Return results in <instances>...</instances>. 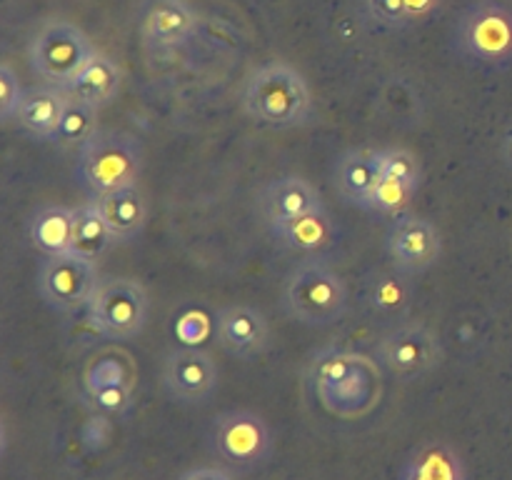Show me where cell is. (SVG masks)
Instances as JSON below:
<instances>
[{
  "mask_svg": "<svg viewBox=\"0 0 512 480\" xmlns=\"http://www.w3.org/2000/svg\"><path fill=\"white\" fill-rule=\"evenodd\" d=\"M210 450L215 458L233 470H255L273 455V433L263 415L253 410H225L210 425Z\"/></svg>",
  "mask_w": 512,
  "mask_h": 480,
  "instance_id": "52a82bcc",
  "label": "cell"
},
{
  "mask_svg": "<svg viewBox=\"0 0 512 480\" xmlns=\"http://www.w3.org/2000/svg\"><path fill=\"white\" fill-rule=\"evenodd\" d=\"M440 3L443 0H405V28H413V25L433 18Z\"/></svg>",
  "mask_w": 512,
  "mask_h": 480,
  "instance_id": "1f68e13d",
  "label": "cell"
},
{
  "mask_svg": "<svg viewBox=\"0 0 512 480\" xmlns=\"http://www.w3.org/2000/svg\"><path fill=\"white\" fill-rule=\"evenodd\" d=\"M98 113L100 110L93 108V105L68 98L63 118H60L58 130H55L53 135V143L63 145V148H83V145L100 130Z\"/></svg>",
  "mask_w": 512,
  "mask_h": 480,
  "instance_id": "d4e9b609",
  "label": "cell"
},
{
  "mask_svg": "<svg viewBox=\"0 0 512 480\" xmlns=\"http://www.w3.org/2000/svg\"><path fill=\"white\" fill-rule=\"evenodd\" d=\"M98 283V263L75 253L45 255L38 270V293L55 313L70 315L88 308Z\"/></svg>",
  "mask_w": 512,
  "mask_h": 480,
  "instance_id": "30bf717a",
  "label": "cell"
},
{
  "mask_svg": "<svg viewBox=\"0 0 512 480\" xmlns=\"http://www.w3.org/2000/svg\"><path fill=\"white\" fill-rule=\"evenodd\" d=\"M215 335L233 358H258L270 345V325L253 305H228L215 315Z\"/></svg>",
  "mask_w": 512,
  "mask_h": 480,
  "instance_id": "5bb4252c",
  "label": "cell"
},
{
  "mask_svg": "<svg viewBox=\"0 0 512 480\" xmlns=\"http://www.w3.org/2000/svg\"><path fill=\"white\" fill-rule=\"evenodd\" d=\"M198 25L200 15L190 0H148L138 20L140 40L155 53L183 48L198 33Z\"/></svg>",
  "mask_w": 512,
  "mask_h": 480,
  "instance_id": "4fadbf2b",
  "label": "cell"
},
{
  "mask_svg": "<svg viewBox=\"0 0 512 480\" xmlns=\"http://www.w3.org/2000/svg\"><path fill=\"white\" fill-rule=\"evenodd\" d=\"M23 95H25V88L20 85V78L13 70V65L10 63L0 65V115H3V120L15 118Z\"/></svg>",
  "mask_w": 512,
  "mask_h": 480,
  "instance_id": "f546056e",
  "label": "cell"
},
{
  "mask_svg": "<svg viewBox=\"0 0 512 480\" xmlns=\"http://www.w3.org/2000/svg\"><path fill=\"white\" fill-rule=\"evenodd\" d=\"M365 308L383 323H403L413 308V283L410 275L393 268H378L365 280Z\"/></svg>",
  "mask_w": 512,
  "mask_h": 480,
  "instance_id": "2e32d148",
  "label": "cell"
},
{
  "mask_svg": "<svg viewBox=\"0 0 512 480\" xmlns=\"http://www.w3.org/2000/svg\"><path fill=\"white\" fill-rule=\"evenodd\" d=\"M320 208H325L320 190L310 180H305L303 175L273 178L258 195V210L268 228L288 223V220Z\"/></svg>",
  "mask_w": 512,
  "mask_h": 480,
  "instance_id": "9a60e30c",
  "label": "cell"
},
{
  "mask_svg": "<svg viewBox=\"0 0 512 480\" xmlns=\"http://www.w3.org/2000/svg\"><path fill=\"white\" fill-rule=\"evenodd\" d=\"M335 188L343 195L348 203L365 208L373 195L375 185L380 183V168H378V150L368 148H353L338 155L333 168Z\"/></svg>",
  "mask_w": 512,
  "mask_h": 480,
  "instance_id": "ac0fdd59",
  "label": "cell"
},
{
  "mask_svg": "<svg viewBox=\"0 0 512 480\" xmlns=\"http://www.w3.org/2000/svg\"><path fill=\"white\" fill-rule=\"evenodd\" d=\"M180 480H233L225 468H215V465H200V468L188 470L180 475Z\"/></svg>",
  "mask_w": 512,
  "mask_h": 480,
  "instance_id": "d6a6232c",
  "label": "cell"
},
{
  "mask_svg": "<svg viewBox=\"0 0 512 480\" xmlns=\"http://www.w3.org/2000/svg\"><path fill=\"white\" fill-rule=\"evenodd\" d=\"M270 233L283 248L303 255H323L335 243V223L328 208L313 210V213H305L300 218L288 220V223L273 225Z\"/></svg>",
  "mask_w": 512,
  "mask_h": 480,
  "instance_id": "d6986e66",
  "label": "cell"
},
{
  "mask_svg": "<svg viewBox=\"0 0 512 480\" xmlns=\"http://www.w3.org/2000/svg\"><path fill=\"white\" fill-rule=\"evenodd\" d=\"M243 108L263 128H303L313 118V90L298 68L273 60L245 78Z\"/></svg>",
  "mask_w": 512,
  "mask_h": 480,
  "instance_id": "7a4b0ae2",
  "label": "cell"
},
{
  "mask_svg": "<svg viewBox=\"0 0 512 480\" xmlns=\"http://www.w3.org/2000/svg\"><path fill=\"white\" fill-rule=\"evenodd\" d=\"M218 365L208 350L195 345L173 348L163 358V388L180 405H205L218 390Z\"/></svg>",
  "mask_w": 512,
  "mask_h": 480,
  "instance_id": "8fae6325",
  "label": "cell"
},
{
  "mask_svg": "<svg viewBox=\"0 0 512 480\" xmlns=\"http://www.w3.org/2000/svg\"><path fill=\"white\" fill-rule=\"evenodd\" d=\"M90 203L103 215V220L108 223L110 233L115 235L118 243L133 240L145 228V223H148V200H145L138 183L110 190V193L103 195H95Z\"/></svg>",
  "mask_w": 512,
  "mask_h": 480,
  "instance_id": "e0dca14e",
  "label": "cell"
},
{
  "mask_svg": "<svg viewBox=\"0 0 512 480\" xmlns=\"http://www.w3.org/2000/svg\"><path fill=\"white\" fill-rule=\"evenodd\" d=\"M373 358L398 380H415L438 368L445 358L440 335L418 320H403L378 338Z\"/></svg>",
  "mask_w": 512,
  "mask_h": 480,
  "instance_id": "9c48e42d",
  "label": "cell"
},
{
  "mask_svg": "<svg viewBox=\"0 0 512 480\" xmlns=\"http://www.w3.org/2000/svg\"><path fill=\"white\" fill-rule=\"evenodd\" d=\"M283 308L308 328H328L348 310V285L330 265L310 260L290 270L285 278Z\"/></svg>",
  "mask_w": 512,
  "mask_h": 480,
  "instance_id": "277c9868",
  "label": "cell"
},
{
  "mask_svg": "<svg viewBox=\"0 0 512 480\" xmlns=\"http://www.w3.org/2000/svg\"><path fill=\"white\" fill-rule=\"evenodd\" d=\"M140 173H143V145L123 130L100 128L78 150L75 175L90 198L135 185Z\"/></svg>",
  "mask_w": 512,
  "mask_h": 480,
  "instance_id": "3957f363",
  "label": "cell"
},
{
  "mask_svg": "<svg viewBox=\"0 0 512 480\" xmlns=\"http://www.w3.org/2000/svg\"><path fill=\"white\" fill-rule=\"evenodd\" d=\"M378 168L380 178L395 180V183L405 185H420V160L413 150L408 148H385L378 150Z\"/></svg>",
  "mask_w": 512,
  "mask_h": 480,
  "instance_id": "4316f807",
  "label": "cell"
},
{
  "mask_svg": "<svg viewBox=\"0 0 512 480\" xmlns=\"http://www.w3.org/2000/svg\"><path fill=\"white\" fill-rule=\"evenodd\" d=\"M75 208L43 205L30 220V240L43 255L70 253L73 248Z\"/></svg>",
  "mask_w": 512,
  "mask_h": 480,
  "instance_id": "603a6c76",
  "label": "cell"
},
{
  "mask_svg": "<svg viewBox=\"0 0 512 480\" xmlns=\"http://www.w3.org/2000/svg\"><path fill=\"white\" fill-rule=\"evenodd\" d=\"M95 53L98 50L93 40L78 25L50 20L30 40L28 60L38 78L55 88H65L95 58Z\"/></svg>",
  "mask_w": 512,
  "mask_h": 480,
  "instance_id": "8992f818",
  "label": "cell"
},
{
  "mask_svg": "<svg viewBox=\"0 0 512 480\" xmlns=\"http://www.w3.org/2000/svg\"><path fill=\"white\" fill-rule=\"evenodd\" d=\"M415 190H418L415 185H405V183H395V180L380 178V183L375 185L365 210H373V213H400V210H405L410 205Z\"/></svg>",
  "mask_w": 512,
  "mask_h": 480,
  "instance_id": "f1b7e54d",
  "label": "cell"
},
{
  "mask_svg": "<svg viewBox=\"0 0 512 480\" xmlns=\"http://www.w3.org/2000/svg\"><path fill=\"white\" fill-rule=\"evenodd\" d=\"M305 378L320 408L340 420L365 418L378 408L385 393L378 360L335 345L318 350L310 358Z\"/></svg>",
  "mask_w": 512,
  "mask_h": 480,
  "instance_id": "6da1fadb",
  "label": "cell"
},
{
  "mask_svg": "<svg viewBox=\"0 0 512 480\" xmlns=\"http://www.w3.org/2000/svg\"><path fill=\"white\" fill-rule=\"evenodd\" d=\"M388 255L398 270L408 275H423L433 268L443 253L440 230L420 215H398L388 230Z\"/></svg>",
  "mask_w": 512,
  "mask_h": 480,
  "instance_id": "7c38bea8",
  "label": "cell"
},
{
  "mask_svg": "<svg viewBox=\"0 0 512 480\" xmlns=\"http://www.w3.org/2000/svg\"><path fill=\"white\" fill-rule=\"evenodd\" d=\"M88 320L110 340H130L148 323L150 298L140 280L100 278L88 303Z\"/></svg>",
  "mask_w": 512,
  "mask_h": 480,
  "instance_id": "ba28073f",
  "label": "cell"
},
{
  "mask_svg": "<svg viewBox=\"0 0 512 480\" xmlns=\"http://www.w3.org/2000/svg\"><path fill=\"white\" fill-rule=\"evenodd\" d=\"M103 385H135V363L118 350H103L83 370V390Z\"/></svg>",
  "mask_w": 512,
  "mask_h": 480,
  "instance_id": "484cf974",
  "label": "cell"
},
{
  "mask_svg": "<svg viewBox=\"0 0 512 480\" xmlns=\"http://www.w3.org/2000/svg\"><path fill=\"white\" fill-rule=\"evenodd\" d=\"M455 48L483 68L512 65V10L498 0H478L458 15L453 28Z\"/></svg>",
  "mask_w": 512,
  "mask_h": 480,
  "instance_id": "5b68a950",
  "label": "cell"
},
{
  "mask_svg": "<svg viewBox=\"0 0 512 480\" xmlns=\"http://www.w3.org/2000/svg\"><path fill=\"white\" fill-rule=\"evenodd\" d=\"M65 105H68V93L63 88L40 85V88L25 90L13 120L25 133L35 135L40 140H53Z\"/></svg>",
  "mask_w": 512,
  "mask_h": 480,
  "instance_id": "ffe728a7",
  "label": "cell"
},
{
  "mask_svg": "<svg viewBox=\"0 0 512 480\" xmlns=\"http://www.w3.org/2000/svg\"><path fill=\"white\" fill-rule=\"evenodd\" d=\"M120 85H123L120 65L113 58H108V55L95 53V58L63 90L68 93V98L80 100V103H88L100 110L118 98Z\"/></svg>",
  "mask_w": 512,
  "mask_h": 480,
  "instance_id": "44dd1931",
  "label": "cell"
},
{
  "mask_svg": "<svg viewBox=\"0 0 512 480\" xmlns=\"http://www.w3.org/2000/svg\"><path fill=\"white\" fill-rule=\"evenodd\" d=\"M365 5L380 28L405 30V0H365Z\"/></svg>",
  "mask_w": 512,
  "mask_h": 480,
  "instance_id": "4dcf8cb0",
  "label": "cell"
},
{
  "mask_svg": "<svg viewBox=\"0 0 512 480\" xmlns=\"http://www.w3.org/2000/svg\"><path fill=\"white\" fill-rule=\"evenodd\" d=\"M115 243H118V240L110 233L108 223H105L103 215L98 213V208H95L93 203H85L80 205V208H75V230L70 253L98 263Z\"/></svg>",
  "mask_w": 512,
  "mask_h": 480,
  "instance_id": "cb8c5ba5",
  "label": "cell"
},
{
  "mask_svg": "<svg viewBox=\"0 0 512 480\" xmlns=\"http://www.w3.org/2000/svg\"><path fill=\"white\" fill-rule=\"evenodd\" d=\"M83 393L85 403L98 415H125L135 403V385H103Z\"/></svg>",
  "mask_w": 512,
  "mask_h": 480,
  "instance_id": "83f0119b",
  "label": "cell"
},
{
  "mask_svg": "<svg viewBox=\"0 0 512 480\" xmlns=\"http://www.w3.org/2000/svg\"><path fill=\"white\" fill-rule=\"evenodd\" d=\"M503 153H505V160H508V163L512 165V133L508 135V140H505V148H503Z\"/></svg>",
  "mask_w": 512,
  "mask_h": 480,
  "instance_id": "836d02e7",
  "label": "cell"
},
{
  "mask_svg": "<svg viewBox=\"0 0 512 480\" xmlns=\"http://www.w3.org/2000/svg\"><path fill=\"white\" fill-rule=\"evenodd\" d=\"M400 480H468V470L453 445L430 440L410 455L400 470Z\"/></svg>",
  "mask_w": 512,
  "mask_h": 480,
  "instance_id": "7402d4cb",
  "label": "cell"
}]
</instances>
